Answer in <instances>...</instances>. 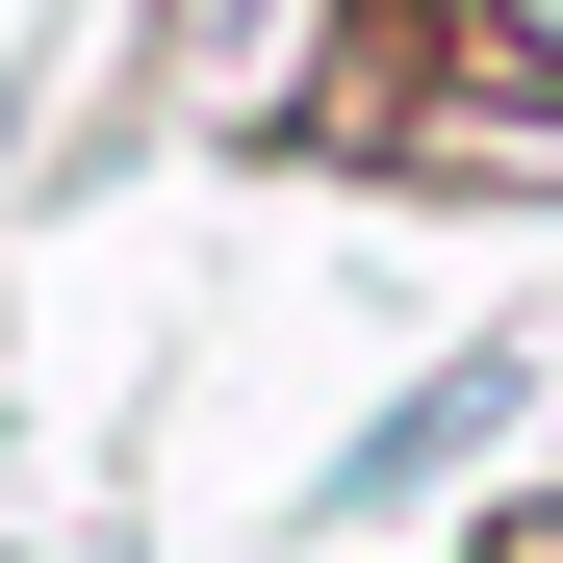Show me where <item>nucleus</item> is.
<instances>
[{"label":"nucleus","mask_w":563,"mask_h":563,"mask_svg":"<svg viewBox=\"0 0 563 563\" xmlns=\"http://www.w3.org/2000/svg\"><path fill=\"white\" fill-rule=\"evenodd\" d=\"M487 435H512V358H435V385L333 461V512H385V487H435V461H487Z\"/></svg>","instance_id":"nucleus-1"},{"label":"nucleus","mask_w":563,"mask_h":563,"mask_svg":"<svg viewBox=\"0 0 563 563\" xmlns=\"http://www.w3.org/2000/svg\"><path fill=\"white\" fill-rule=\"evenodd\" d=\"M435 77H538L563 103V0H435Z\"/></svg>","instance_id":"nucleus-2"},{"label":"nucleus","mask_w":563,"mask_h":563,"mask_svg":"<svg viewBox=\"0 0 563 563\" xmlns=\"http://www.w3.org/2000/svg\"><path fill=\"white\" fill-rule=\"evenodd\" d=\"M512 563H563V512H512Z\"/></svg>","instance_id":"nucleus-3"},{"label":"nucleus","mask_w":563,"mask_h":563,"mask_svg":"<svg viewBox=\"0 0 563 563\" xmlns=\"http://www.w3.org/2000/svg\"><path fill=\"white\" fill-rule=\"evenodd\" d=\"M0 103H26V77H0Z\"/></svg>","instance_id":"nucleus-4"}]
</instances>
